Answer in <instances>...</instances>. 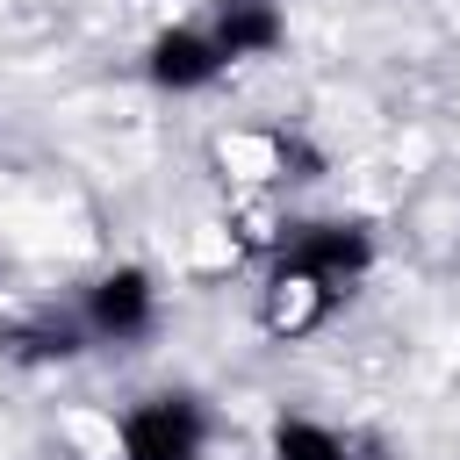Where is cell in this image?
<instances>
[{
	"instance_id": "obj_6",
	"label": "cell",
	"mask_w": 460,
	"mask_h": 460,
	"mask_svg": "<svg viewBox=\"0 0 460 460\" xmlns=\"http://www.w3.org/2000/svg\"><path fill=\"white\" fill-rule=\"evenodd\" d=\"M273 460H345V438L323 431L316 417H280L273 424Z\"/></svg>"
},
{
	"instance_id": "obj_3",
	"label": "cell",
	"mask_w": 460,
	"mask_h": 460,
	"mask_svg": "<svg viewBox=\"0 0 460 460\" xmlns=\"http://www.w3.org/2000/svg\"><path fill=\"white\" fill-rule=\"evenodd\" d=\"M86 331L101 345H144L158 331V288L144 266H115L86 288Z\"/></svg>"
},
{
	"instance_id": "obj_7",
	"label": "cell",
	"mask_w": 460,
	"mask_h": 460,
	"mask_svg": "<svg viewBox=\"0 0 460 460\" xmlns=\"http://www.w3.org/2000/svg\"><path fill=\"white\" fill-rule=\"evenodd\" d=\"M7 345H14L22 359H72V352H79V331L58 316V323H29V331H7Z\"/></svg>"
},
{
	"instance_id": "obj_5",
	"label": "cell",
	"mask_w": 460,
	"mask_h": 460,
	"mask_svg": "<svg viewBox=\"0 0 460 460\" xmlns=\"http://www.w3.org/2000/svg\"><path fill=\"white\" fill-rule=\"evenodd\" d=\"M216 50H223V65H237V58H266V50H280V36H288V22H280V0H216Z\"/></svg>"
},
{
	"instance_id": "obj_4",
	"label": "cell",
	"mask_w": 460,
	"mask_h": 460,
	"mask_svg": "<svg viewBox=\"0 0 460 460\" xmlns=\"http://www.w3.org/2000/svg\"><path fill=\"white\" fill-rule=\"evenodd\" d=\"M144 72H151L165 93H194V86H208V79L223 72V50H216L208 29H165V36H151Z\"/></svg>"
},
{
	"instance_id": "obj_1",
	"label": "cell",
	"mask_w": 460,
	"mask_h": 460,
	"mask_svg": "<svg viewBox=\"0 0 460 460\" xmlns=\"http://www.w3.org/2000/svg\"><path fill=\"white\" fill-rule=\"evenodd\" d=\"M367 266H374V237L359 223H288L273 288H309L316 309H331Z\"/></svg>"
},
{
	"instance_id": "obj_2",
	"label": "cell",
	"mask_w": 460,
	"mask_h": 460,
	"mask_svg": "<svg viewBox=\"0 0 460 460\" xmlns=\"http://www.w3.org/2000/svg\"><path fill=\"white\" fill-rule=\"evenodd\" d=\"M208 417L194 395H144L122 410V460H201Z\"/></svg>"
}]
</instances>
